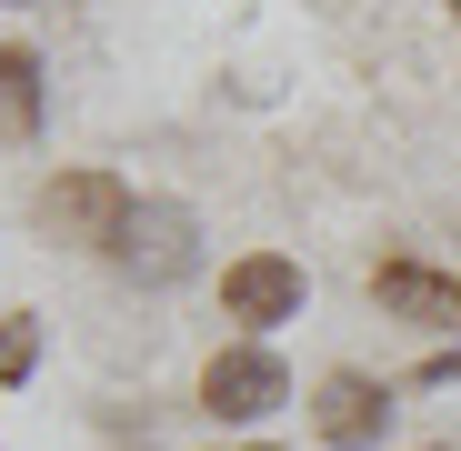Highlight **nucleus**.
Listing matches in <instances>:
<instances>
[{
	"label": "nucleus",
	"mask_w": 461,
	"mask_h": 451,
	"mask_svg": "<svg viewBox=\"0 0 461 451\" xmlns=\"http://www.w3.org/2000/svg\"><path fill=\"white\" fill-rule=\"evenodd\" d=\"M31 211H41V231H50V241L121 251V231H131V211H140V201H131V181H121V171H50Z\"/></svg>",
	"instance_id": "nucleus-1"
},
{
	"label": "nucleus",
	"mask_w": 461,
	"mask_h": 451,
	"mask_svg": "<svg viewBox=\"0 0 461 451\" xmlns=\"http://www.w3.org/2000/svg\"><path fill=\"white\" fill-rule=\"evenodd\" d=\"M281 401H291L281 351H261V341L211 351V371H201V411H211V421H261V411H281Z\"/></svg>",
	"instance_id": "nucleus-2"
},
{
	"label": "nucleus",
	"mask_w": 461,
	"mask_h": 451,
	"mask_svg": "<svg viewBox=\"0 0 461 451\" xmlns=\"http://www.w3.org/2000/svg\"><path fill=\"white\" fill-rule=\"evenodd\" d=\"M140 291H161V281H181L191 261H201V221L181 211V201H140L131 211V231H121V251H111Z\"/></svg>",
	"instance_id": "nucleus-3"
},
{
	"label": "nucleus",
	"mask_w": 461,
	"mask_h": 451,
	"mask_svg": "<svg viewBox=\"0 0 461 451\" xmlns=\"http://www.w3.org/2000/svg\"><path fill=\"white\" fill-rule=\"evenodd\" d=\"M301 291H312V281H301L291 251H241L221 271V311L241 331H281V321H301Z\"/></svg>",
	"instance_id": "nucleus-4"
},
{
	"label": "nucleus",
	"mask_w": 461,
	"mask_h": 451,
	"mask_svg": "<svg viewBox=\"0 0 461 451\" xmlns=\"http://www.w3.org/2000/svg\"><path fill=\"white\" fill-rule=\"evenodd\" d=\"M371 301L411 331H461V271H431V261H381L371 271Z\"/></svg>",
	"instance_id": "nucleus-5"
},
{
	"label": "nucleus",
	"mask_w": 461,
	"mask_h": 451,
	"mask_svg": "<svg viewBox=\"0 0 461 451\" xmlns=\"http://www.w3.org/2000/svg\"><path fill=\"white\" fill-rule=\"evenodd\" d=\"M312 431L331 451H371L381 431H392V392H381L371 371H331V382L312 392Z\"/></svg>",
	"instance_id": "nucleus-6"
},
{
	"label": "nucleus",
	"mask_w": 461,
	"mask_h": 451,
	"mask_svg": "<svg viewBox=\"0 0 461 451\" xmlns=\"http://www.w3.org/2000/svg\"><path fill=\"white\" fill-rule=\"evenodd\" d=\"M41 131V60L11 41L0 50V140H31Z\"/></svg>",
	"instance_id": "nucleus-7"
},
{
	"label": "nucleus",
	"mask_w": 461,
	"mask_h": 451,
	"mask_svg": "<svg viewBox=\"0 0 461 451\" xmlns=\"http://www.w3.org/2000/svg\"><path fill=\"white\" fill-rule=\"evenodd\" d=\"M31 361H41V321L11 311V321H0V382H31Z\"/></svg>",
	"instance_id": "nucleus-8"
},
{
	"label": "nucleus",
	"mask_w": 461,
	"mask_h": 451,
	"mask_svg": "<svg viewBox=\"0 0 461 451\" xmlns=\"http://www.w3.org/2000/svg\"><path fill=\"white\" fill-rule=\"evenodd\" d=\"M451 21H461V0H451Z\"/></svg>",
	"instance_id": "nucleus-9"
},
{
	"label": "nucleus",
	"mask_w": 461,
	"mask_h": 451,
	"mask_svg": "<svg viewBox=\"0 0 461 451\" xmlns=\"http://www.w3.org/2000/svg\"><path fill=\"white\" fill-rule=\"evenodd\" d=\"M11 11H21V0H11Z\"/></svg>",
	"instance_id": "nucleus-10"
},
{
	"label": "nucleus",
	"mask_w": 461,
	"mask_h": 451,
	"mask_svg": "<svg viewBox=\"0 0 461 451\" xmlns=\"http://www.w3.org/2000/svg\"><path fill=\"white\" fill-rule=\"evenodd\" d=\"M251 451H261V441H251Z\"/></svg>",
	"instance_id": "nucleus-11"
}]
</instances>
